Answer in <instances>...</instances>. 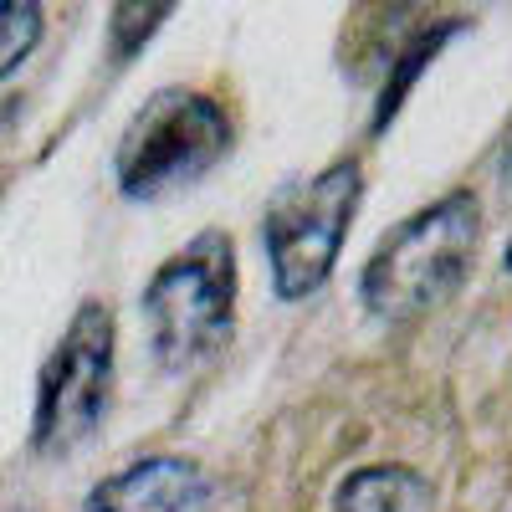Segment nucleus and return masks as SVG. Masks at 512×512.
Returning a JSON list of instances; mask_svg holds the SVG:
<instances>
[{
	"instance_id": "obj_12",
	"label": "nucleus",
	"mask_w": 512,
	"mask_h": 512,
	"mask_svg": "<svg viewBox=\"0 0 512 512\" xmlns=\"http://www.w3.org/2000/svg\"><path fill=\"white\" fill-rule=\"evenodd\" d=\"M0 512H16V507H0Z\"/></svg>"
},
{
	"instance_id": "obj_8",
	"label": "nucleus",
	"mask_w": 512,
	"mask_h": 512,
	"mask_svg": "<svg viewBox=\"0 0 512 512\" xmlns=\"http://www.w3.org/2000/svg\"><path fill=\"white\" fill-rule=\"evenodd\" d=\"M461 31V21H436V26H425V31H415L410 36V52L400 57V67H390V82H384V93H379V108H374V128H384L395 118V108H400V98L410 93V82L420 77V67L431 62L441 47H446V36H456Z\"/></svg>"
},
{
	"instance_id": "obj_7",
	"label": "nucleus",
	"mask_w": 512,
	"mask_h": 512,
	"mask_svg": "<svg viewBox=\"0 0 512 512\" xmlns=\"http://www.w3.org/2000/svg\"><path fill=\"white\" fill-rule=\"evenodd\" d=\"M333 512H436V487L415 466L379 461V466H359L338 487Z\"/></svg>"
},
{
	"instance_id": "obj_1",
	"label": "nucleus",
	"mask_w": 512,
	"mask_h": 512,
	"mask_svg": "<svg viewBox=\"0 0 512 512\" xmlns=\"http://www.w3.org/2000/svg\"><path fill=\"white\" fill-rule=\"evenodd\" d=\"M477 241H482V210L466 190L405 216L395 231L379 236L359 272V297L369 318L405 328L446 308L477 267Z\"/></svg>"
},
{
	"instance_id": "obj_10",
	"label": "nucleus",
	"mask_w": 512,
	"mask_h": 512,
	"mask_svg": "<svg viewBox=\"0 0 512 512\" xmlns=\"http://www.w3.org/2000/svg\"><path fill=\"white\" fill-rule=\"evenodd\" d=\"M502 185L512 190V134H507V149H502Z\"/></svg>"
},
{
	"instance_id": "obj_6",
	"label": "nucleus",
	"mask_w": 512,
	"mask_h": 512,
	"mask_svg": "<svg viewBox=\"0 0 512 512\" xmlns=\"http://www.w3.org/2000/svg\"><path fill=\"white\" fill-rule=\"evenodd\" d=\"M82 512H216V482L190 456H144L98 482Z\"/></svg>"
},
{
	"instance_id": "obj_2",
	"label": "nucleus",
	"mask_w": 512,
	"mask_h": 512,
	"mask_svg": "<svg viewBox=\"0 0 512 512\" xmlns=\"http://www.w3.org/2000/svg\"><path fill=\"white\" fill-rule=\"evenodd\" d=\"M231 113L221 98H210L200 88H159L134 118H128L113 175L128 200H164L200 185L210 169L231 154Z\"/></svg>"
},
{
	"instance_id": "obj_9",
	"label": "nucleus",
	"mask_w": 512,
	"mask_h": 512,
	"mask_svg": "<svg viewBox=\"0 0 512 512\" xmlns=\"http://www.w3.org/2000/svg\"><path fill=\"white\" fill-rule=\"evenodd\" d=\"M41 41V6L31 0H0V82H6Z\"/></svg>"
},
{
	"instance_id": "obj_11",
	"label": "nucleus",
	"mask_w": 512,
	"mask_h": 512,
	"mask_svg": "<svg viewBox=\"0 0 512 512\" xmlns=\"http://www.w3.org/2000/svg\"><path fill=\"white\" fill-rule=\"evenodd\" d=\"M507 267H512V251H507Z\"/></svg>"
},
{
	"instance_id": "obj_5",
	"label": "nucleus",
	"mask_w": 512,
	"mask_h": 512,
	"mask_svg": "<svg viewBox=\"0 0 512 512\" xmlns=\"http://www.w3.org/2000/svg\"><path fill=\"white\" fill-rule=\"evenodd\" d=\"M113 349H118L113 313L103 303H82L36 379L31 446L41 456H72L77 446L98 436L113 395Z\"/></svg>"
},
{
	"instance_id": "obj_4",
	"label": "nucleus",
	"mask_w": 512,
	"mask_h": 512,
	"mask_svg": "<svg viewBox=\"0 0 512 512\" xmlns=\"http://www.w3.org/2000/svg\"><path fill=\"white\" fill-rule=\"evenodd\" d=\"M364 200V169L354 159H333L308 180H292L272 195L262 216V251L272 267V292L282 303L313 297L349 241V226Z\"/></svg>"
},
{
	"instance_id": "obj_3",
	"label": "nucleus",
	"mask_w": 512,
	"mask_h": 512,
	"mask_svg": "<svg viewBox=\"0 0 512 512\" xmlns=\"http://www.w3.org/2000/svg\"><path fill=\"white\" fill-rule=\"evenodd\" d=\"M144 323L159 369L185 374L210 359L236 323V246L226 231H200L144 287Z\"/></svg>"
}]
</instances>
